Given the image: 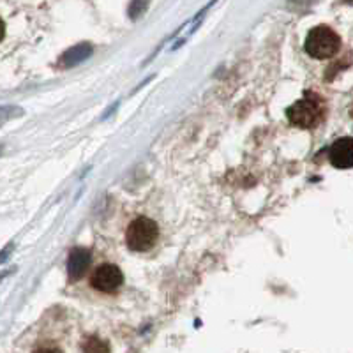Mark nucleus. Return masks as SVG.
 Listing matches in <instances>:
<instances>
[{
	"mask_svg": "<svg viewBox=\"0 0 353 353\" xmlns=\"http://www.w3.org/2000/svg\"><path fill=\"white\" fill-rule=\"evenodd\" d=\"M34 353H64L61 348L57 346H41V348L34 350Z\"/></svg>",
	"mask_w": 353,
	"mask_h": 353,
	"instance_id": "9d476101",
	"label": "nucleus"
},
{
	"mask_svg": "<svg viewBox=\"0 0 353 353\" xmlns=\"http://www.w3.org/2000/svg\"><path fill=\"white\" fill-rule=\"evenodd\" d=\"M159 239V228L150 217H138L125 230V244L131 251L143 253L154 248Z\"/></svg>",
	"mask_w": 353,
	"mask_h": 353,
	"instance_id": "f03ea898",
	"label": "nucleus"
},
{
	"mask_svg": "<svg viewBox=\"0 0 353 353\" xmlns=\"http://www.w3.org/2000/svg\"><path fill=\"white\" fill-rule=\"evenodd\" d=\"M305 52L314 59H330L336 55L341 48V37L334 32L332 28L327 25H318L307 34V39L304 44Z\"/></svg>",
	"mask_w": 353,
	"mask_h": 353,
	"instance_id": "f257e3e1",
	"label": "nucleus"
},
{
	"mask_svg": "<svg viewBox=\"0 0 353 353\" xmlns=\"http://www.w3.org/2000/svg\"><path fill=\"white\" fill-rule=\"evenodd\" d=\"M20 115L21 110L17 108V106H0V125H4L8 121Z\"/></svg>",
	"mask_w": 353,
	"mask_h": 353,
	"instance_id": "1a4fd4ad",
	"label": "nucleus"
},
{
	"mask_svg": "<svg viewBox=\"0 0 353 353\" xmlns=\"http://www.w3.org/2000/svg\"><path fill=\"white\" fill-rule=\"evenodd\" d=\"M4 36H6V23H4V20L0 18V41L4 39Z\"/></svg>",
	"mask_w": 353,
	"mask_h": 353,
	"instance_id": "9b49d317",
	"label": "nucleus"
},
{
	"mask_svg": "<svg viewBox=\"0 0 353 353\" xmlns=\"http://www.w3.org/2000/svg\"><path fill=\"white\" fill-rule=\"evenodd\" d=\"M122 283H124L122 270L113 263L99 265V267L94 270L92 277H90V285H92V288H96L97 292L105 293L115 292V290L121 288Z\"/></svg>",
	"mask_w": 353,
	"mask_h": 353,
	"instance_id": "20e7f679",
	"label": "nucleus"
},
{
	"mask_svg": "<svg viewBox=\"0 0 353 353\" xmlns=\"http://www.w3.org/2000/svg\"><path fill=\"white\" fill-rule=\"evenodd\" d=\"M81 350H83V353H110L108 343L103 341V339L97 336L87 337V339L81 343Z\"/></svg>",
	"mask_w": 353,
	"mask_h": 353,
	"instance_id": "6e6552de",
	"label": "nucleus"
},
{
	"mask_svg": "<svg viewBox=\"0 0 353 353\" xmlns=\"http://www.w3.org/2000/svg\"><path fill=\"white\" fill-rule=\"evenodd\" d=\"M90 52H92V48H90V46H87V44H80V46L69 50V52L65 53L64 59H62V64H64L65 68H71V65L80 64L81 61H85V59L90 55Z\"/></svg>",
	"mask_w": 353,
	"mask_h": 353,
	"instance_id": "0eeeda50",
	"label": "nucleus"
},
{
	"mask_svg": "<svg viewBox=\"0 0 353 353\" xmlns=\"http://www.w3.org/2000/svg\"><path fill=\"white\" fill-rule=\"evenodd\" d=\"M90 265V251L85 248H74L68 258V276L71 281H78L87 272Z\"/></svg>",
	"mask_w": 353,
	"mask_h": 353,
	"instance_id": "423d86ee",
	"label": "nucleus"
},
{
	"mask_svg": "<svg viewBox=\"0 0 353 353\" xmlns=\"http://www.w3.org/2000/svg\"><path fill=\"white\" fill-rule=\"evenodd\" d=\"M286 117L293 125L297 128H314L323 117V105L316 96H307L304 99L293 103L286 110Z\"/></svg>",
	"mask_w": 353,
	"mask_h": 353,
	"instance_id": "7ed1b4c3",
	"label": "nucleus"
},
{
	"mask_svg": "<svg viewBox=\"0 0 353 353\" xmlns=\"http://www.w3.org/2000/svg\"><path fill=\"white\" fill-rule=\"evenodd\" d=\"M330 163L339 170H348L353 165V140L350 137L339 138L330 147Z\"/></svg>",
	"mask_w": 353,
	"mask_h": 353,
	"instance_id": "39448f33",
	"label": "nucleus"
},
{
	"mask_svg": "<svg viewBox=\"0 0 353 353\" xmlns=\"http://www.w3.org/2000/svg\"><path fill=\"white\" fill-rule=\"evenodd\" d=\"M0 152H2V150H0Z\"/></svg>",
	"mask_w": 353,
	"mask_h": 353,
	"instance_id": "f8f14e48",
	"label": "nucleus"
}]
</instances>
